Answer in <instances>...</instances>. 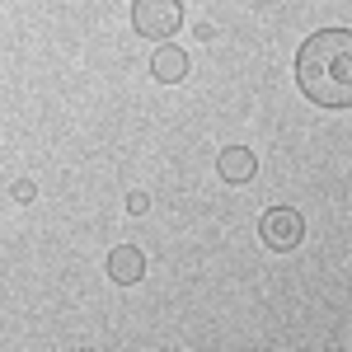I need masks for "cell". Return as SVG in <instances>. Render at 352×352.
Wrapping results in <instances>:
<instances>
[{"label": "cell", "mask_w": 352, "mask_h": 352, "mask_svg": "<svg viewBox=\"0 0 352 352\" xmlns=\"http://www.w3.org/2000/svg\"><path fill=\"white\" fill-rule=\"evenodd\" d=\"M296 85L315 109H352V28H320L300 43Z\"/></svg>", "instance_id": "1"}, {"label": "cell", "mask_w": 352, "mask_h": 352, "mask_svg": "<svg viewBox=\"0 0 352 352\" xmlns=\"http://www.w3.org/2000/svg\"><path fill=\"white\" fill-rule=\"evenodd\" d=\"M179 24H184V5L179 0H132V28L141 38L164 43V38L179 33Z\"/></svg>", "instance_id": "2"}, {"label": "cell", "mask_w": 352, "mask_h": 352, "mask_svg": "<svg viewBox=\"0 0 352 352\" xmlns=\"http://www.w3.org/2000/svg\"><path fill=\"white\" fill-rule=\"evenodd\" d=\"M258 235H263L268 249L287 254V249H296V244L305 240V221H300V212H292V207H272V212H263V221H258Z\"/></svg>", "instance_id": "3"}, {"label": "cell", "mask_w": 352, "mask_h": 352, "mask_svg": "<svg viewBox=\"0 0 352 352\" xmlns=\"http://www.w3.org/2000/svg\"><path fill=\"white\" fill-rule=\"evenodd\" d=\"M217 174L226 184H249L254 174H258V160H254V151L249 146H226L217 155Z\"/></svg>", "instance_id": "4"}, {"label": "cell", "mask_w": 352, "mask_h": 352, "mask_svg": "<svg viewBox=\"0 0 352 352\" xmlns=\"http://www.w3.org/2000/svg\"><path fill=\"white\" fill-rule=\"evenodd\" d=\"M109 277L118 282V287H132V282H141L146 277V258H141V249H132V244H118L109 254Z\"/></svg>", "instance_id": "5"}, {"label": "cell", "mask_w": 352, "mask_h": 352, "mask_svg": "<svg viewBox=\"0 0 352 352\" xmlns=\"http://www.w3.org/2000/svg\"><path fill=\"white\" fill-rule=\"evenodd\" d=\"M151 71H155V80L179 85L184 76H188V52H184V47H174V43H160L155 56H151Z\"/></svg>", "instance_id": "6"}, {"label": "cell", "mask_w": 352, "mask_h": 352, "mask_svg": "<svg viewBox=\"0 0 352 352\" xmlns=\"http://www.w3.org/2000/svg\"><path fill=\"white\" fill-rule=\"evenodd\" d=\"M127 207H132L136 217H141V212H146V207H151V197H146V192H132V197H127Z\"/></svg>", "instance_id": "7"}, {"label": "cell", "mask_w": 352, "mask_h": 352, "mask_svg": "<svg viewBox=\"0 0 352 352\" xmlns=\"http://www.w3.org/2000/svg\"><path fill=\"white\" fill-rule=\"evenodd\" d=\"M14 197H19V202H33V184L19 179V184H14Z\"/></svg>", "instance_id": "8"}]
</instances>
